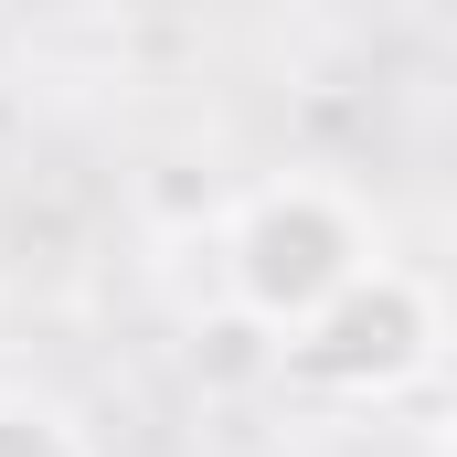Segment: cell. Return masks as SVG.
I'll list each match as a JSON object with an SVG mask.
<instances>
[{"label":"cell","mask_w":457,"mask_h":457,"mask_svg":"<svg viewBox=\"0 0 457 457\" xmlns=\"http://www.w3.org/2000/svg\"><path fill=\"white\" fill-rule=\"evenodd\" d=\"M426 361H436V287L415 266H383V255L277 341V372H298L320 394H372V404L404 394Z\"/></svg>","instance_id":"2"},{"label":"cell","mask_w":457,"mask_h":457,"mask_svg":"<svg viewBox=\"0 0 457 457\" xmlns=\"http://www.w3.org/2000/svg\"><path fill=\"white\" fill-rule=\"evenodd\" d=\"M138 213L160 234H203V224H224V181L203 160H149L138 170Z\"/></svg>","instance_id":"4"},{"label":"cell","mask_w":457,"mask_h":457,"mask_svg":"<svg viewBox=\"0 0 457 457\" xmlns=\"http://www.w3.org/2000/svg\"><path fill=\"white\" fill-rule=\"evenodd\" d=\"M372 266V224L361 203L330 181H255L224 213V309H245L255 330H298L309 309H330L351 277Z\"/></svg>","instance_id":"1"},{"label":"cell","mask_w":457,"mask_h":457,"mask_svg":"<svg viewBox=\"0 0 457 457\" xmlns=\"http://www.w3.org/2000/svg\"><path fill=\"white\" fill-rule=\"evenodd\" d=\"M0 457H96V447H86V426H75L64 404H43V394H0Z\"/></svg>","instance_id":"5"},{"label":"cell","mask_w":457,"mask_h":457,"mask_svg":"<svg viewBox=\"0 0 457 457\" xmlns=\"http://www.w3.org/2000/svg\"><path fill=\"white\" fill-rule=\"evenodd\" d=\"M266 372H277V330H255L245 309H203V320H192V383L245 394V383H266Z\"/></svg>","instance_id":"3"}]
</instances>
